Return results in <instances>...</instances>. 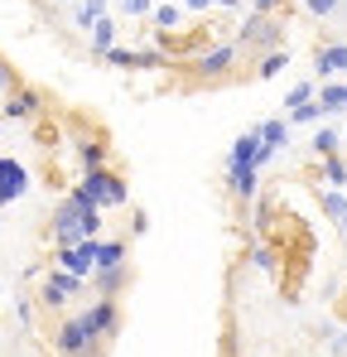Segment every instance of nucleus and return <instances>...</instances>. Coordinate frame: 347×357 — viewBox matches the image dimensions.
<instances>
[{
  "label": "nucleus",
  "instance_id": "obj_1",
  "mask_svg": "<svg viewBox=\"0 0 347 357\" xmlns=\"http://www.w3.org/2000/svg\"><path fill=\"white\" fill-rule=\"evenodd\" d=\"M97 232H102V208L72 188L54 213V241L58 246H72V241H87V237H97Z\"/></svg>",
  "mask_w": 347,
  "mask_h": 357
},
{
  "label": "nucleus",
  "instance_id": "obj_2",
  "mask_svg": "<svg viewBox=\"0 0 347 357\" xmlns=\"http://www.w3.org/2000/svg\"><path fill=\"white\" fill-rule=\"evenodd\" d=\"M77 193H82V198H92L97 208H125V203H130L125 178H116L111 169H87V174L77 178Z\"/></svg>",
  "mask_w": 347,
  "mask_h": 357
},
{
  "label": "nucleus",
  "instance_id": "obj_3",
  "mask_svg": "<svg viewBox=\"0 0 347 357\" xmlns=\"http://www.w3.org/2000/svg\"><path fill=\"white\" fill-rule=\"evenodd\" d=\"M54 348H58V357H97V333H92L87 319L77 314V319H68L54 333Z\"/></svg>",
  "mask_w": 347,
  "mask_h": 357
},
{
  "label": "nucleus",
  "instance_id": "obj_4",
  "mask_svg": "<svg viewBox=\"0 0 347 357\" xmlns=\"http://www.w3.org/2000/svg\"><path fill=\"white\" fill-rule=\"evenodd\" d=\"M82 285H87L82 275H68V271H49V275H44V285H39V299H44L49 309H68L72 299L82 295Z\"/></svg>",
  "mask_w": 347,
  "mask_h": 357
},
{
  "label": "nucleus",
  "instance_id": "obj_5",
  "mask_svg": "<svg viewBox=\"0 0 347 357\" xmlns=\"http://www.w3.org/2000/svg\"><path fill=\"white\" fill-rule=\"evenodd\" d=\"M285 29L275 15H246V24L236 29V44H261V49H280Z\"/></svg>",
  "mask_w": 347,
  "mask_h": 357
},
{
  "label": "nucleus",
  "instance_id": "obj_6",
  "mask_svg": "<svg viewBox=\"0 0 347 357\" xmlns=\"http://www.w3.org/2000/svg\"><path fill=\"white\" fill-rule=\"evenodd\" d=\"M97 246L102 237H87V241H72V246H58V271H68V275H92V266H97Z\"/></svg>",
  "mask_w": 347,
  "mask_h": 357
},
{
  "label": "nucleus",
  "instance_id": "obj_7",
  "mask_svg": "<svg viewBox=\"0 0 347 357\" xmlns=\"http://www.w3.org/2000/svg\"><path fill=\"white\" fill-rule=\"evenodd\" d=\"M256 135H261V169H265V165H270V160L289 145V121L285 116L261 121V126H256Z\"/></svg>",
  "mask_w": 347,
  "mask_h": 357
},
{
  "label": "nucleus",
  "instance_id": "obj_8",
  "mask_svg": "<svg viewBox=\"0 0 347 357\" xmlns=\"http://www.w3.org/2000/svg\"><path fill=\"white\" fill-rule=\"evenodd\" d=\"M29 183H34V178H29V169H24L20 160H0V208L15 203V198H24Z\"/></svg>",
  "mask_w": 347,
  "mask_h": 357
},
{
  "label": "nucleus",
  "instance_id": "obj_9",
  "mask_svg": "<svg viewBox=\"0 0 347 357\" xmlns=\"http://www.w3.org/2000/svg\"><path fill=\"white\" fill-rule=\"evenodd\" d=\"M82 319H87V328L97 333V338H111L116 328H121V309H116V299H92V309H82Z\"/></svg>",
  "mask_w": 347,
  "mask_h": 357
},
{
  "label": "nucleus",
  "instance_id": "obj_10",
  "mask_svg": "<svg viewBox=\"0 0 347 357\" xmlns=\"http://www.w3.org/2000/svg\"><path fill=\"white\" fill-rule=\"evenodd\" d=\"M39 92H29V87H10L5 92V102H0V116L5 121H29V116H39Z\"/></svg>",
  "mask_w": 347,
  "mask_h": 357
},
{
  "label": "nucleus",
  "instance_id": "obj_11",
  "mask_svg": "<svg viewBox=\"0 0 347 357\" xmlns=\"http://www.w3.org/2000/svg\"><path fill=\"white\" fill-rule=\"evenodd\" d=\"M231 63H236V44H213V49H203L198 54V73L203 77H222V73H231Z\"/></svg>",
  "mask_w": 347,
  "mask_h": 357
},
{
  "label": "nucleus",
  "instance_id": "obj_12",
  "mask_svg": "<svg viewBox=\"0 0 347 357\" xmlns=\"http://www.w3.org/2000/svg\"><path fill=\"white\" fill-rule=\"evenodd\" d=\"M227 169H261V135L256 130L236 135V145H231V155H227Z\"/></svg>",
  "mask_w": 347,
  "mask_h": 357
},
{
  "label": "nucleus",
  "instance_id": "obj_13",
  "mask_svg": "<svg viewBox=\"0 0 347 357\" xmlns=\"http://www.w3.org/2000/svg\"><path fill=\"white\" fill-rule=\"evenodd\" d=\"M343 68H347V44H323V49L314 54V73H318V82H333Z\"/></svg>",
  "mask_w": 347,
  "mask_h": 357
},
{
  "label": "nucleus",
  "instance_id": "obj_14",
  "mask_svg": "<svg viewBox=\"0 0 347 357\" xmlns=\"http://www.w3.org/2000/svg\"><path fill=\"white\" fill-rule=\"evenodd\" d=\"M116 34H121V24H116L111 15H102V20L87 29V39H92V54H102V59H107V54L116 49Z\"/></svg>",
  "mask_w": 347,
  "mask_h": 357
},
{
  "label": "nucleus",
  "instance_id": "obj_15",
  "mask_svg": "<svg viewBox=\"0 0 347 357\" xmlns=\"http://www.w3.org/2000/svg\"><path fill=\"white\" fill-rule=\"evenodd\" d=\"M125 275H130V266H97V271H92V290L111 299L116 290L125 285Z\"/></svg>",
  "mask_w": 347,
  "mask_h": 357
},
{
  "label": "nucleus",
  "instance_id": "obj_16",
  "mask_svg": "<svg viewBox=\"0 0 347 357\" xmlns=\"http://www.w3.org/2000/svg\"><path fill=\"white\" fill-rule=\"evenodd\" d=\"M227 178H231V193L236 198H256V188H261V169H227Z\"/></svg>",
  "mask_w": 347,
  "mask_h": 357
},
{
  "label": "nucleus",
  "instance_id": "obj_17",
  "mask_svg": "<svg viewBox=\"0 0 347 357\" xmlns=\"http://www.w3.org/2000/svg\"><path fill=\"white\" fill-rule=\"evenodd\" d=\"M309 145H314V155H318V160H323V155H338V145H343V135H338V130H333V126H318V130H314V140H309Z\"/></svg>",
  "mask_w": 347,
  "mask_h": 357
},
{
  "label": "nucleus",
  "instance_id": "obj_18",
  "mask_svg": "<svg viewBox=\"0 0 347 357\" xmlns=\"http://www.w3.org/2000/svg\"><path fill=\"white\" fill-rule=\"evenodd\" d=\"M323 178H328L338 193H347V160L343 155H323Z\"/></svg>",
  "mask_w": 347,
  "mask_h": 357
},
{
  "label": "nucleus",
  "instance_id": "obj_19",
  "mask_svg": "<svg viewBox=\"0 0 347 357\" xmlns=\"http://www.w3.org/2000/svg\"><path fill=\"white\" fill-rule=\"evenodd\" d=\"M318 208H323V218H333V222H343V218H347V193H338V188H328V193H318Z\"/></svg>",
  "mask_w": 347,
  "mask_h": 357
},
{
  "label": "nucleus",
  "instance_id": "obj_20",
  "mask_svg": "<svg viewBox=\"0 0 347 357\" xmlns=\"http://www.w3.org/2000/svg\"><path fill=\"white\" fill-rule=\"evenodd\" d=\"M107 10H111V0H82V5H77V29H92Z\"/></svg>",
  "mask_w": 347,
  "mask_h": 357
},
{
  "label": "nucleus",
  "instance_id": "obj_21",
  "mask_svg": "<svg viewBox=\"0 0 347 357\" xmlns=\"http://www.w3.org/2000/svg\"><path fill=\"white\" fill-rule=\"evenodd\" d=\"M150 20H155L164 34H174V29H178V20H183V10H178V5L169 0V5H155V10H150Z\"/></svg>",
  "mask_w": 347,
  "mask_h": 357
},
{
  "label": "nucleus",
  "instance_id": "obj_22",
  "mask_svg": "<svg viewBox=\"0 0 347 357\" xmlns=\"http://www.w3.org/2000/svg\"><path fill=\"white\" fill-rule=\"evenodd\" d=\"M289 68V54L285 49H265V59H261V77H280Z\"/></svg>",
  "mask_w": 347,
  "mask_h": 357
},
{
  "label": "nucleus",
  "instance_id": "obj_23",
  "mask_svg": "<svg viewBox=\"0 0 347 357\" xmlns=\"http://www.w3.org/2000/svg\"><path fill=\"white\" fill-rule=\"evenodd\" d=\"M77 155H82V169H107V145H77Z\"/></svg>",
  "mask_w": 347,
  "mask_h": 357
},
{
  "label": "nucleus",
  "instance_id": "obj_24",
  "mask_svg": "<svg viewBox=\"0 0 347 357\" xmlns=\"http://www.w3.org/2000/svg\"><path fill=\"white\" fill-rule=\"evenodd\" d=\"M285 121H289V126H318V121H323V112H318V102H304V107H294Z\"/></svg>",
  "mask_w": 347,
  "mask_h": 357
},
{
  "label": "nucleus",
  "instance_id": "obj_25",
  "mask_svg": "<svg viewBox=\"0 0 347 357\" xmlns=\"http://www.w3.org/2000/svg\"><path fill=\"white\" fill-rule=\"evenodd\" d=\"M150 10H155V0H121L125 20H150Z\"/></svg>",
  "mask_w": 347,
  "mask_h": 357
},
{
  "label": "nucleus",
  "instance_id": "obj_26",
  "mask_svg": "<svg viewBox=\"0 0 347 357\" xmlns=\"http://www.w3.org/2000/svg\"><path fill=\"white\" fill-rule=\"evenodd\" d=\"M304 102H314V82H294V87H289V97H285L289 112H294V107H304Z\"/></svg>",
  "mask_w": 347,
  "mask_h": 357
},
{
  "label": "nucleus",
  "instance_id": "obj_27",
  "mask_svg": "<svg viewBox=\"0 0 347 357\" xmlns=\"http://www.w3.org/2000/svg\"><path fill=\"white\" fill-rule=\"evenodd\" d=\"M304 5H309V15H318V20H328V15H333V10H338L343 0H304Z\"/></svg>",
  "mask_w": 347,
  "mask_h": 357
},
{
  "label": "nucleus",
  "instance_id": "obj_28",
  "mask_svg": "<svg viewBox=\"0 0 347 357\" xmlns=\"http://www.w3.org/2000/svg\"><path fill=\"white\" fill-rule=\"evenodd\" d=\"M251 261H256V266H261V271H275V251H265V246H261V251H256V256H251Z\"/></svg>",
  "mask_w": 347,
  "mask_h": 357
},
{
  "label": "nucleus",
  "instance_id": "obj_29",
  "mask_svg": "<svg viewBox=\"0 0 347 357\" xmlns=\"http://www.w3.org/2000/svg\"><path fill=\"white\" fill-rule=\"evenodd\" d=\"M15 314H20V324H24V328L34 324V304H29V299H20V304H15Z\"/></svg>",
  "mask_w": 347,
  "mask_h": 357
},
{
  "label": "nucleus",
  "instance_id": "obj_30",
  "mask_svg": "<svg viewBox=\"0 0 347 357\" xmlns=\"http://www.w3.org/2000/svg\"><path fill=\"white\" fill-rule=\"evenodd\" d=\"M15 87V73H10V63H0V97Z\"/></svg>",
  "mask_w": 347,
  "mask_h": 357
},
{
  "label": "nucleus",
  "instance_id": "obj_31",
  "mask_svg": "<svg viewBox=\"0 0 347 357\" xmlns=\"http://www.w3.org/2000/svg\"><path fill=\"white\" fill-rule=\"evenodd\" d=\"M275 10H280V0H256V10H251V15H275Z\"/></svg>",
  "mask_w": 347,
  "mask_h": 357
},
{
  "label": "nucleus",
  "instance_id": "obj_32",
  "mask_svg": "<svg viewBox=\"0 0 347 357\" xmlns=\"http://www.w3.org/2000/svg\"><path fill=\"white\" fill-rule=\"evenodd\" d=\"M183 10H193V15H203V10H213V0H183Z\"/></svg>",
  "mask_w": 347,
  "mask_h": 357
},
{
  "label": "nucleus",
  "instance_id": "obj_33",
  "mask_svg": "<svg viewBox=\"0 0 347 357\" xmlns=\"http://www.w3.org/2000/svg\"><path fill=\"white\" fill-rule=\"evenodd\" d=\"M213 5H222V10H236V5H241V0H213Z\"/></svg>",
  "mask_w": 347,
  "mask_h": 357
},
{
  "label": "nucleus",
  "instance_id": "obj_34",
  "mask_svg": "<svg viewBox=\"0 0 347 357\" xmlns=\"http://www.w3.org/2000/svg\"><path fill=\"white\" fill-rule=\"evenodd\" d=\"M333 348H338V353H347V333H343V338H338V343H333Z\"/></svg>",
  "mask_w": 347,
  "mask_h": 357
},
{
  "label": "nucleus",
  "instance_id": "obj_35",
  "mask_svg": "<svg viewBox=\"0 0 347 357\" xmlns=\"http://www.w3.org/2000/svg\"><path fill=\"white\" fill-rule=\"evenodd\" d=\"M338 227H343V237H347V218H343V222H338Z\"/></svg>",
  "mask_w": 347,
  "mask_h": 357
},
{
  "label": "nucleus",
  "instance_id": "obj_36",
  "mask_svg": "<svg viewBox=\"0 0 347 357\" xmlns=\"http://www.w3.org/2000/svg\"><path fill=\"white\" fill-rule=\"evenodd\" d=\"M0 295H5V290H0Z\"/></svg>",
  "mask_w": 347,
  "mask_h": 357
},
{
  "label": "nucleus",
  "instance_id": "obj_37",
  "mask_svg": "<svg viewBox=\"0 0 347 357\" xmlns=\"http://www.w3.org/2000/svg\"><path fill=\"white\" fill-rule=\"evenodd\" d=\"M58 5H63V0H58Z\"/></svg>",
  "mask_w": 347,
  "mask_h": 357
},
{
  "label": "nucleus",
  "instance_id": "obj_38",
  "mask_svg": "<svg viewBox=\"0 0 347 357\" xmlns=\"http://www.w3.org/2000/svg\"><path fill=\"white\" fill-rule=\"evenodd\" d=\"M343 73H347V68H343Z\"/></svg>",
  "mask_w": 347,
  "mask_h": 357
},
{
  "label": "nucleus",
  "instance_id": "obj_39",
  "mask_svg": "<svg viewBox=\"0 0 347 357\" xmlns=\"http://www.w3.org/2000/svg\"><path fill=\"white\" fill-rule=\"evenodd\" d=\"M343 140H347V135H343Z\"/></svg>",
  "mask_w": 347,
  "mask_h": 357
}]
</instances>
